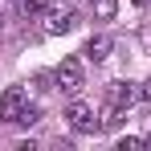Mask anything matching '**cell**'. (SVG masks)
I'll return each instance as SVG.
<instances>
[{"instance_id":"1","label":"cell","mask_w":151,"mask_h":151,"mask_svg":"<svg viewBox=\"0 0 151 151\" xmlns=\"http://www.w3.org/2000/svg\"><path fill=\"white\" fill-rule=\"evenodd\" d=\"M53 82H57V90H61L65 98H78V94H82V86H86V78H82V61H78V57H65V61L57 65Z\"/></svg>"},{"instance_id":"2","label":"cell","mask_w":151,"mask_h":151,"mask_svg":"<svg viewBox=\"0 0 151 151\" xmlns=\"http://www.w3.org/2000/svg\"><path fill=\"white\" fill-rule=\"evenodd\" d=\"M74 25H78V17H74V8H70V0H53V4H45V33H49V37L70 33Z\"/></svg>"},{"instance_id":"3","label":"cell","mask_w":151,"mask_h":151,"mask_svg":"<svg viewBox=\"0 0 151 151\" xmlns=\"http://www.w3.org/2000/svg\"><path fill=\"white\" fill-rule=\"evenodd\" d=\"M25 106H29V90L25 86H8L0 94V123H21Z\"/></svg>"},{"instance_id":"4","label":"cell","mask_w":151,"mask_h":151,"mask_svg":"<svg viewBox=\"0 0 151 151\" xmlns=\"http://www.w3.org/2000/svg\"><path fill=\"white\" fill-rule=\"evenodd\" d=\"M65 119H70V127H74V131H98V127H102V123H94V119H98V114H94V106H90V102H82V98L70 102Z\"/></svg>"},{"instance_id":"5","label":"cell","mask_w":151,"mask_h":151,"mask_svg":"<svg viewBox=\"0 0 151 151\" xmlns=\"http://www.w3.org/2000/svg\"><path fill=\"white\" fill-rule=\"evenodd\" d=\"M106 102L119 106V110H131V106L139 102V86H135V82H110V86H106Z\"/></svg>"},{"instance_id":"6","label":"cell","mask_w":151,"mask_h":151,"mask_svg":"<svg viewBox=\"0 0 151 151\" xmlns=\"http://www.w3.org/2000/svg\"><path fill=\"white\" fill-rule=\"evenodd\" d=\"M82 53H86L90 61H106V57H110V37H90Z\"/></svg>"},{"instance_id":"7","label":"cell","mask_w":151,"mask_h":151,"mask_svg":"<svg viewBox=\"0 0 151 151\" xmlns=\"http://www.w3.org/2000/svg\"><path fill=\"white\" fill-rule=\"evenodd\" d=\"M45 4H49V0H17V17H21V21H37V17L45 12Z\"/></svg>"},{"instance_id":"8","label":"cell","mask_w":151,"mask_h":151,"mask_svg":"<svg viewBox=\"0 0 151 151\" xmlns=\"http://www.w3.org/2000/svg\"><path fill=\"white\" fill-rule=\"evenodd\" d=\"M123 119H127V110H119V106H110V102H106V110H102V127H106V131H114V127H123Z\"/></svg>"},{"instance_id":"9","label":"cell","mask_w":151,"mask_h":151,"mask_svg":"<svg viewBox=\"0 0 151 151\" xmlns=\"http://www.w3.org/2000/svg\"><path fill=\"white\" fill-rule=\"evenodd\" d=\"M98 17H102V21L114 17V0H98Z\"/></svg>"},{"instance_id":"10","label":"cell","mask_w":151,"mask_h":151,"mask_svg":"<svg viewBox=\"0 0 151 151\" xmlns=\"http://www.w3.org/2000/svg\"><path fill=\"white\" fill-rule=\"evenodd\" d=\"M139 98H143V102H147V106H151V78H147V82H143V86H139Z\"/></svg>"},{"instance_id":"11","label":"cell","mask_w":151,"mask_h":151,"mask_svg":"<svg viewBox=\"0 0 151 151\" xmlns=\"http://www.w3.org/2000/svg\"><path fill=\"white\" fill-rule=\"evenodd\" d=\"M143 49H147V53H151V25H147V29H143Z\"/></svg>"},{"instance_id":"12","label":"cell","mask_w":151,"mask_h":151,"mask_svg":"<svg viewBox=\"0 0 151 151\" xmlns=\"http://www.w3.org/2000/svg\"><path fill=\"white\" fill-rule=\"evenodd\" d=\"M135 4H147V0H135Z\"/></svg>"},{"instance_id":"13","label":"cell","mask_w":151,"mask_h":151,"mask_svg":"<svg viewBox=\"0 0 151 151\" xmlns=\"http://www.w3.org/2000/svg\"><path fill=\"white\" fill-rule=\"evenodd\" d=\"M0 25H4V12H0Z\"/></svg>"},{"instance_id":"14","label":"cell","mask_w":151,"mask_h":151,"mask_svg":"<svg viewBox=\"0 0 151 151\" xmlns=\"http://www.w3.org/2000/svg\"><path fill=\"white\" fill-rule=\"evenodd\" d=\"M147 147H151V135H147Z\"/></svg>"}]
</instances>
